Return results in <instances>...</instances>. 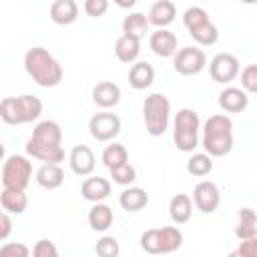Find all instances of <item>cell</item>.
Returning <instances> with one entry per match:
<instances>
[{"label":"cell","mask_w":257,"mask_h":257,"mask_svg":"<svg viewBox=\"0 0 257 257\" xmlns=\"http://www.w3.org/2000/svg\"><path fill=\"white\" fill-rule=\"evenodd\" d=\"M106 10H108V2L106 0H86L84 2V12L88 16H92V18L102 16Z\"/></svg>","instance_id":"40"},{"label":"cell","mask_w":257,"mask_h":257,"mask_svg":"<svg viewBox=\"0 0 257 257\" xmlns=\"http://www.w3.org/2000/svg\"><path fill=\"white\" fill-rule=\"evenodd\" d=\"M237 227H235V235L241 239V241H247V239H253L257 237V215L253 209H239L237 213Z\"/></svg>","instance_id":"26"},{"label":"cell","mask_w":257,"mask_h":257,"mask_svg":"<svg viewBox=\"0 0 257 257\" xmlns=\"http://www.w3.org/2000/svg\"><path fill=\"white\" fill-rule=\"evenodd\" d=\"M151 50L159 58H169L177 54V36L167 28H157L149 38Z\"/></svg>","instance_id":"13"},{"label":"cell","mask_w":257,"mask_h":257,"mask_svg":"<svg viewBox=\"0 0 257 257\" xmlns=\"http://www.w3.org/2000/svg\"><path fill=\"white\" fill-rule=\"evenodd\" d=\"M249 104V96L243 88L227 86L219 92V106L225 112H243Z\"/></svg>","instance_id":"15"},{"label":"cell","mask_w":257,"mask_h":257,"mask_svg":"<svg viewBox=\"0 0 257 257\" xmlns=\"http://www.w3.org/2000/svg\"><path fill=\"white\" fill-rule=\"evenodd\" d=\"M42 114V100L34 94L6 96L0 102V116L6 124H26Z\"/></svg>","instance_id":"3"},{"label":"cell","mask_w":257,"mask_h":257,"mask_svg":"<svg viewBox=\"0 0 257 257\" xmlns=\"http://www.w3.org/2000/svg\"><path fill=\"white\" fill-rule=\"evenodd\" d=\"M199 126H201V120H199V114L191 108H181L175 116V133H173V139H175V145L179 151L183 153H193L199 145Z\"/></svg>","instance_id":"5"},{"label":"cell","mask_w":257,"mask_h":257,"mask_svg":"<svg viewBox=\"0 0 257 257\" xmlns=\"http://www.w3.org/2000/svg\"><path fill=\"white\" fill-rule=\"evenodd\" d=\"M102 163H104V167L108 171L114 169V167H120V165L128 163V153H126L124 145H118V143L106 145L104 151H102Z\"/></svg>","instance_id":"30"},{"label":"cell","mask_w":257,"mask_h":257,"mask_svg":"<svg viewBox=\"0 0 257 257\" xmlns=\"http://www.w3.org/2000/svg\"><path fill=\"white\" fill-rule=\"evenodd\" d=\"M32 177V165L24 155H10L2 165V187L4 189H26Z\"/></svg>","instance_id":"6"},{"label":"cell","mask_w":257,"mask_h":257,"mask_svg":"<svg viewBox=\"0 0 257 257\" xmlns=\"http://www.w3.org/2000/svg\"><path fill=\"white\" fill-rule=\"evenodd\" d=\"M94 251H96V257H118L120 255V245H118V241L114 237L106 235V237L96 241Z\"/></svg>","instance_id":"35"},{"label":"cell","mask_w":257,"mask_h":257,"mask_svg":"<svg viewBox=\"0 0 257 257\" xmlns=\"http://www.w3.org/2000/svg\"><path fill=\"white\" fill-rule=\"evenodd\" d=\"M189 34L201 46H213L219 40V30H217V26L211 20L201 24V26H197V28H193V30H189Z\"/></svg>","instance_id":"31"},{"label":"cell","mask_w":257,"mask_h":257,"mask_svg":"<svg viewBox=\"0 0 257 257\" xmlns=\"http://www.w3.org/2000/svg\"><path fill=\"white\" fill-rule=\"evenodd\" d=\"M110 177L116 185H122V187H131L137 179V169L131 165V163H124L120 167H114L110 169Z\"/></svg>","instance_id":"34"},{"label":"cell","mask_w":257,"mask_h":257,"mask_svg":"<svg viewBox=\"0 0 257 257\" xmlns=\"http://www.w3.org/2000/svg\"><path fill=\"white\" fill-rule=\"evenodd\" d=\"M24 70L38 86L44 88H52L62 80L60 62L42 46H34L24 54Z\"/></svg>","instance_id":"1"},{"label":"cell","mask_w":257,"mask_h":257,"mask_svg":"<svg viewBox=\"0 0 257 257\" xmlns=\"http://www.w3.org/2000/svg\"><path fill=\"white\" fill-rule=\"evenodd\" d=\"M36 183L42 187V189H58L64 181V171L60 169V165H40L38 171H36Z\"/></svg>","instance_id":"25"},{"label":"cell","mask_w":257,"mask_h":257,"mask_svg":"<svg viewBox=\"0 0 257 257\" xmlns=\"http://www.w3.org/2000/svg\"><path fill=\"white\" fill-rule=\"evenodd\" d=\"M193 203L201 213H215L221 203L219 187L213 181H201L193 189Z\"/></svg>","instance_id":"10"},{"label":"cell","mask_w":257,"mask_h":257,"mask_svg":"<svg viewBox=\"0 0 257 257\" xmlns=\"http://www.w3.org/2000/svg\"><path fill=\"white\" fill-rule=\"evenodd\" d=\"M114 54L120 62H126V64L135 62L141 54V40L128 34H120L114 42Z\"/></svg>","instance_id":"20"},{"label":"cell","mask_w":257,"mask_h":257,"mask_svg":"<svg viewBox=\"0 0 257 257\" xmlns=\"http://www.w3.org/2000/svg\"><path fill=\"white\" fill-rule=\"evenodd\" d=\"M112 209L106 205V203H94L92 209L88 211V225L92 231H106L110 225H112Z\"/></svg>","instance_id":"27"},{"label":"cell","mask_w":257,"mask_h":257,"mask_svg":"<svg viewBox=\"0 0 257 257\" xmlns=\"http://www.w3.org/2000/svg\"><path fill=\"white\" fill-rule=\"evenodd\" d=\"M141 247L151 253V255H159L161 253V245H159V229H147L141 235Z\"/></svg>","instance_id":"36"},{"label":"cell","mask_w":257,"mask_h":257,"mask_svg":"<svg viewBox=\"0 0 257 257\" xmlns=\"http://www.w3.org/2000/svg\"><path fill=\"white\" fill-rule=\"evenodd\" d=\"M209 74L215 82H221V84H227L231 80L237 78L239 74V60L235 54L231 52H219L211 58L209 62Z\"/></svg>","instance_id":"8"},{"label":"cell","mask_w":257,"mask_h":257,"mask_svg":"<svg viewBox=\"0 0 257 257\" xmlns=\"http://www.w3.org/2000/svg\"><path fill=\"white\" fill-rule=\"evenodd\" d=\"M10 231H12V219H10V213L2 211V215H0V239L4 241V239L10 235Z\"/></svg>","instance_id":"42"},{"label":"cell","mask_w":257,"mask_h":257,"mask_svg":"<svg viewBox=\"0 0 257 257\" xmlns=\"http://www.w3.org/2000/svg\"><path fill=\"white\" fill-rule=\"evenodd\" d=\"M92 100L100 108H112L120 100V88L112 80H100L92 88Z\"/></svg>","instance_id":"14"},{"label":"cell","mask_w":257,"mask_h":257,"mask_svg":"<svg viewBox=\"0 0 257 257\" xmlns=\"http://www.w3.org/2000/svg\"><path fill=\"white\" fill-rule=\"evenodd\" d=\"M187 171L195 177H205L213 171V157H209L207 153H195L189 157L187 161Z\"/></svg>","instance_id":"32"},{"label":"cell","mask_w":257,"mask_h":257,"mask_svg":"<svg viewBox=\"0 0 257 257\" xmlns=\"http://www.w3.org/2000/svg\"><path fill=\"white\" fill-rule=\"evenodd\" d=\"M205 64H207L205 52L195 46H183L173 56V68H175V72H179L183 76L199 74L205 68Z\"/></svg>","instance_id":"7"},{"label":"cell","mask_w":257,"mask_h":257,"mask_svg":"<svg viewBox=\"0 0 257 257\" xmlns=\"http://www.w3.org/2000/svg\"><path fill=\"white\" fill-rule=\"evenodd\" d=\"M237 251L243 255V257H257V237L253 239H247V241H241Z\"/></svg>","instance_id":"41"},{"label":"cell","mask_w":257,"mask_h":257,"mask_svg":"<svg viewBox=\"0 0 257 257\" xmlns=\"http://www.w3.org/2000/svg\"><path fill=\"white\" fill-rule=\"evenodd\" d=\"M143 116L147 133L153 137H161L169 126L171 116V100L163 92H153L143 102Z\"/></svg>","instance_id":"4"},{"label":"cell","mask_w":257,"mask_h":257,"mask_svg":"<svg viewBox=\"0 0 257 257\" xmlns=\"http://www.w3.org/2000/svg\"><path fill=\"white\" fill-rule=\"evenodd\" d=\"M32 141L34 145H40V147H60L62 143V128L56 120H40L34 131H32V137L28 139Z\"/></svg>","instance_id":"11"},{"label":"cell","mask_w":257,"mask_h":257,"mask_svg":"<svg viewBox=\"0 0 257 257\" xmlns=\"http://www.w3.org/2000/svg\"><path fill=\"white\" fill-rule=\"evenodd\" d=\"M68 165L74 175L86 177L94 171V153L86 145H76V147H72V151L68 155Z\"/></svg>","instance_id":"12"},{"label":"cell","mask_w":257,"mask_h":257,"mask_svg":"<svg viewBox=\"0 0 257 257\" xmlns=\"http://www.w3.org/2000/svg\"><path fill=\"white\" fill-rule=\"evenodd\" d=\"M26 153L36 159V161H42V165H60L64 161V149L62 147H40V145H34L32 141L26 143Z\"/></svg>","instance_id":"24"},{"label":"cell","mask_w":257,"mask_h":257,"mask_svg":"<svg viewBox=\"0 0 257 257\" xmlns=\"http://www.w3.org/2000/svg\"><path fill=\"white\" fill-rule=\"evenodd\" d=\"M191 213H193V199L185 193H177L171 203H169V217L173 223L177 225H183L191 219Z\"/></svg>","instance_id":"23"},{"label":"cell","mask_w":257,"mask_h":257,"mask_svg":"<svg viewBox=\"0 0 257 257\" xmlns=\"http://www.w3.org/2000/svg\"><path fill=\"white\" fill-rule=\"evenodd\" d=\"M88 131L90 137L100 143L112 141L120 133V118L114 112H96L88 120Z\"/></svg>","instance_id":"9"},{"label":"cell","mask_w":257,"mask_h":257,"mask_svg":"<svg viewBox=\"0 0 257 257\" xmlns=\"http://www.w3.org/2000/svg\"><path fill=\"white\" fill-rule=\"evenodd\" d=\"M0 257H30V249L24 243H4L0 247Z\"/></svg>","instance_id":"39"},{"label":"cell","mask_w":257,"mask_h":257,"mask_svg":"<svg viewBox=\"0 0 257 257\" xmlns=\"http://www.w3.org/2000/svg\"><path fill=\"white\" fill-rule=\"evenodd\" d=\"M80 195L90 203H102L110 195V181L104 177H88L80 185Z\"/></svg>","instance_id":"16"},{"label":"cell","mask_w":257,"mask_h":257,"mask_svg":"<svg viewBox=\"0 0 257 257\" xmlns=\"http://www.w3.org/2000/svg\"><path fill=\"white\" fill-rule=\"evenodd\" d=\"M118 203L126 213H137V211H141L149 205V193L141 187H126L120 193Z\"/></svg>","instance_id":"21"},{"label":"cell","mask_w":257,"mask_h":257,"mask_svg":"<svg viewBox=\"0 0 257 257\" xmlns=\"http://www.w3.org/2000/svg\"><path fill=\"white\" fill-rule=\"evenodd\" d=\"M159 245L161 253H173L183 245V233L177 227H161L159 229Z\"/></svg>","instance_id":"29"},{"label":"cell","mask_w":257,"mask_h":257,"mask_svg":"<svg viewBox=\"0 0 257 257\" xmlns=\"http://www.w3.org/2000/svg\"><path fill=\"white\" fill-rule=\"evenodd\" d=\"M177 16V6L171 0H159L149 8V22L157 28L169 26Z\"/></svg>","instance_id":"19"},{"label":"cell","mask_w":257,"mask_h":257,"mask_svg":"<svg viewBox=\"0 0 257 257\" xmlns=\"http://www.w3.org/2000/svg\"><path fill=\"white\" fill-rule=\"evenodd\" d=\"M153 80H155V68L147 60H139V62H135L131 66V70H128V84L135 90L149 88L153 84Z\"/></svg>","instance_id":"18"},{"label":"cell","mask_w":257,"mask_h":257,"mask_svg":"<svg viewBox=\"0 0 257 257\" xmlns=\"http://www.w3.org/2000/svg\"><path fill=\"white\" fill-rule=\"evenodd\" d=\"M32 257H60V253H58V249H56V245L52 241L40 239L32 247Z\"/></svg>","instance_id":"38"},{"label":"cell","mask_w":257,"mask_h":257,"mask_svg":"<svg viewBox=\"0 0 257 257\" xmlns=\"http://www.w3.org/2000/svg\"><path fill=\"white\" fill-rule=\"evenodd\" d=\"M227 257H243V255H241V253H239V251H237V249H235V251H231V253H229V255H227Z\"/></svg>","instance_id":"43"},{"label":"cell","mask_w":257,"mask_h":257,"mask_svg":"<svg viewBox=\"0 0 257 257\" xmlns=\"http://www.w3.org/2000/svg\"><path fill=\"white\" fill-rule=\"evenodd\" d=\"M241 86L245 92H257V64H249L241 70Z\"/></svg>","instance_id":"37"},{"label":"cell","mask_w":257,"mask_h":257,"mask_svg":"<svg viewBox=\"0 0 257 257\" xmlns=\"http://www.w3.org/2000/svg\"><path fill=\"white\" fill-rule=\"evenodd\" d=\"M50 18L54 24L68 26L78 18V4L74 0H54L50 4Z\"/></svg>","instance_id":"17"},{"label":"cell","mask_w":257,"mask_h":257,"mask_svg":"<svg viewBox=\"0 0 257 257\" xmlns=\"http://www.w3.org/2000/svg\"><path fill=\"white\" fill-rule=\"evenodd\" d=\"M205 153L209 157H225L233 149V120L227 114H211L203 126Z\"/></svg>","instance_id":"2"},{"label":"cell","mask_w":257,"mask_h":257,"mask_svg":"<svg viewBox=\"0 0 257 257\" xmlns=\"http://www.w3.org/2000/svg\"><path fill=\"white\" fill-rule=\"evenodd\" d=\"M149 16L141 14V12H133L128 16H124L122 20V34H128V36H135V38H143V34L149 30Z\"/></svg>","instance_id":"28"},{"label":"cell","mask_w":257,"mask_h":257,"mask_svg":"<svg viewBox=\"0 0 257 257\" xmlns=\"http://www.w3.org/2000/svg\"><path fill=\"white\" fill-rule=\"evenodd\" d=\"M205 22H209V14L201 6H189L183 14V24H185L187 30H193V28L205 24Z\"/></svg>","instance_id":"33"},{"label":"cell","mask_w":257,"mask_h":257,"mask_svg":"<svg viewBox=\"0 0 257 257\" xmlns=\"http://www.w3.org/2000/svg\"><path fill=\"white\" fill-rule=\"evenodd\" d=\"M0 205L10 215H22L28 207V197L22 189H2Z\"/></svg>","instance_id":"22"}]
</instances>
